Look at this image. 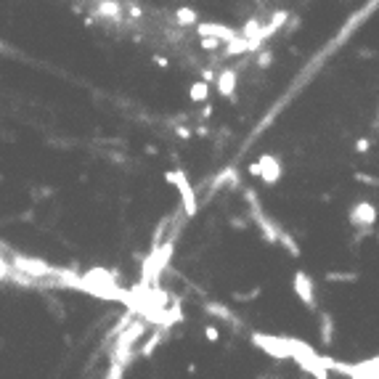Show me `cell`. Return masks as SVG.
Returning a JSON list of instances; mask_svg holds the SVG:
<instances>
[{
    "instance_id": "5bb4252c",
    "label": "cell",
    "mask_w": 379,
    "mask_h": 379,
    "mask_svg": "<svg viewBox=\"0 0 379 379\" xmlns=\"http://www.w3.org/2000/svg\"><path fill=\"white\" fill-rule=\"evenodd\" d=\"M361 278V273L355 271H334V273H326V281L329 284H355Z\"/></svg>"
},
{
    "instance_id": "5b68a950",
    "label": "cell",
    "mask_w": 379,
    "mask_h": 379,
    "mask_svg": "<svg viewBox=\"0 0 379 379\" xmlns=\"http://www.w3.org/2000/svg\"><path fill=\"white\" fill-rule=\"evenodd\" d=\"M292 287H294V294H297L300 303H303L308 310H315V284L305 271H294Z\"/></svg>"
},
{
    "instance_id": "2e32d148",
    "label": "cell",
    "mask_w": 379,
    "mask_h": 379,
    "mask_svg": "<svg viewBox=\"0 0 379 379\" xmlns=\"http://www.w3.org/2000/svg\"><path fill=\"white\" fill-rule=\"evenodd\" d=\"M257 69H268V67H271L273 64V51L271 48H263L260 53H257Z\"/></svg>"
},
{
    "instance_id": "30bf717a",
    "label": "cell",
    "mask_w": 379,
    "mask_h": 379,
    "mask_svg": "<svg viewBox=\"0 0 379 379\" xmlns=\"http://www.w3.org/2000/svg\"><path fill=\"white\" fill-rule=\"evenodd\" d=\"M318 321H321V345L331 347V342H334V318H331L329 310H324L318 315Z\"/></svg>"
},
{
    "instance_id": "44dd1931",
    "label": "cell",
    "mask_w": 379,
    "mask_h": 379,
    "mask_svg": "<svg viewBox=\"0 0 379 379\" xmlns=\"http://www.w3.org/2000/svg\"><path fill=\"white\" fill-rule=\"evenodd\" d=\"M175 135H178L181 141H188L194 133H191V128H186V125H181V122H178V125H175Z\"/></svg>"
},
{
    "instance_id": "ba28073f",
    "label": "cell",
    "mask_w": 379,
    "mask_h": 379,
    "mask_svg": "<svg viewBox=\"0 0 379 379\" xmlns=\"http://www.w3.org/2000/svg\"><path fill=\"white\" fill-rule=\"evenodd\" d=\"M217 93L223 98H231L233 93H236V85H239V69H223L217 74Z\"/></svg>"
},
{
    "instance_id": "8992f818",
    "label": "cell",
    "mask_w": 379,
    "mask_h": 379,
    "mask_svg": "<svg viewBox=\"0 0 379 379\" xmlns=\"http://www.w3.org/2000/svg\"><path fill=\"white\" fill-rule=\"evenodd\" d=\"M347 220H350L353 228H358V226H374V223H376V207H374L371 202L361 199V202H355L353 207H350V212H347Z\"/></svg>"
},
{
    "instance_id": "ac0fdd59",
    "label": "cell",
    "mask_w": 379,
    "mask_h": 379,
    "mask_svg": "<svg viewBox=\"0 0 379 379\" xmlns=\"http://www.w3.org/2000/svg\"><path fill=\"white\" fill-rule=\"evenodd\" d=\"M260 287H255V289H252V292H236L233 294V300H236V303H252V300H255V297H260Z\"/></svg>"
},
{
    "instance_id": "4fadbf2b",
    "label": "cell",
    "mask_w": 379,
    "mask_h": 379,
    "mask_svg": "<svg viewBox=\"0 0 379 379\" xmlns=\"http://www.w3.org/2000/svg\"><path fill=\"white\" fill-rule=\"evenodd\" d=\"M188 98H191L194 104H204L210 98V83L207 80H196L191 88H188Z\"/></svg>"
},
{
    "instance_id": "d6986e66",
    "label": "cell",
    "mask_w": 379,
    "mask_h": 379,
    "mask_svg": "<svg viewBox=\"0 0 379 379\" xmlns=\"http://www.w3.org/2000/svg\"><path fill=\"white\" fill-rule=\"evenodd\" d=\"M358 183H363V186H379V178H374V175H366V172H355V175H353Z\"/></svg>"
},
{
    "instance_id": "ffe728a7",
    "label": "cell",
    "mask_w": 379,
    "mask_h": 379,
    "mask_svg": "<svg viewBox=\"0 0 379 379\" xmlns=\"http://www.w3.org/2000/svg\"><path fill=\"white\" fill-rule=\"evenodd\" d=\"M204 337H207L210 342H217V340H220V329H217L215 324H210L207 329H204Z\"/></svg>"
},
{
    "instance_id": "8fae6325",
    "label": "cell",
    "mask_w": 379,
    "mask_h": 379,
    "mask_svg": "<svg viewBox=\"0 0 379 379\" xmlns=\"http://www.w3.org/2000/svg\"><path fill=\"white\" fill-rule=\"evenodd\" d=\"M199 22V11L196 8H188V6H181V8H175V24L178 27H194Z\"/></svg>"
},
{
    "instance_id": "d4e9b609",
    "label": "cell",
    "mask_w": 379,
    "mask_h": 379,
    "mask_svg": "<svg viewBox=\"0 0 379 379\" xmlns=\"http://www.w3.org/2000/svg\"><path fill=\"white\" fill-rule=\"evenodd\" d=\"M210 117H212V106L207 104V106L202 109V114H199V119H210Z\"/></svg>"
},
{
    "instance_id": "cb8c5ba5",
    "label": "cell",
    "mask_w": 379,
    "mask_h": 379,
    "mask_svg": "<svg viewBox=\"0 0 379 379\" xmlns=\"http://www.w3.org/2000/svg\"><path fill=\"white\" fill-rule=\"evenodd\" d=\"M212 77H215V72H212V69H207V67L202 69V80H207V83H212Z\"/></svg>"
},
{
    "instance_id": "52a82bcc",
    "label": "cell",
    "mask_w": 379,
    "mask_h": 379,
    "mask_svg": "<svg viewBox=\"0 0 379 379\" xmlns=\"http://www.w3.org/2000/svg\"><path fill=\"white\" fill-rule=\"evenodd\" d=\"M196 35L199 37H220L223 43L233 40L239 35V29L236 27H228V24H220V22H196Z\"/></svg>"
},
{
    "instance_id": "9c48e42d",
    "label": "cell",
    "mask_w": 379,
    "mask_h": 379,
    "mask_svg": "<svg viewBox=\"0 0 379 379\" xmlns=\"http://www.w3.org/2000/svg\"><path fill=\"white\" fill-rule=\"evenodd\" d=\"M204 310H207L210 315H215V318H220V321L233 324V329H239V326H242V321H239V318H236V315L231 313V308H228V305H220V303H207V305H204Z\"/></svg>"
},
{
    "instance_id": "277c9868",
    "label": "cell",
    "mask_w": 379,
    "mask_h": 379,
    "mask_svg": "<svg viewBox=\"0 0 379 379\" xmlns=\"http://www.w3.org/2000/svg\"><path fill=\"white\" fill-rule=\"evenodd\" d=\"M13 268H19V271H24V273H29V276H35V278H43V276H51L56 268H51L45 260H37V257H27V255H16L13 252L11 255V260H8Z\"/></svg>"
},
{
    "instance_id": "603a6c76",
    "label": "cell",
    "mask_w": 379,
    "mask_h": 379,
    "mask_svg": "<svg viewBox=\"0 0 379 379\" xmlns=\"http://www.w3.org/2000/svg\"><path fill=\"white\" fill-rule=\"evenodd\" d=\"M231 228H239V231H244V228H247L244 217H233V220H231Z\"/></svg>"
},
{
    "instance_id": "e0dca14e",
    "label": "cell",
    "mask_w": 379,
    "mask_h": 379,
    "mask_svg": "<svg viewBox=\"0 0 379 379\" xmlns=\"http://www.w3.org/2000/svg\"><path fill=\"white\" fill-rule=\"evenodd\" d=\"M223 40H220V37H202V43H199V48L202 51H215V48H223Z\"/></svg>"
},
{
    "instance_id": "484cf974",
    "label": "cell",
    "mask_w": 379,
    "mask_h": 379,
    "mask_svg": "<svg viewBox=\"0 0 379 379\" xmlns=\"http://www.w3.org/2000/svg\"><path fill=\"white\" fill-rule=\"evenodd\" d=\"M376 242H379V233H376Z\"/></svg>"
},
{
    "instance_id": "6da1fadb",
    "label": "cell",
    "mask_w": 379,
    "mask_h": 379,
    "mask_svg": "<svg viewBox=\"0 0 379 379\" xmlns=\"http://www.w3.org/2000/svg\"><path fill=\"white\" fill-rule=\"evenodd\" d=\"M165 181L178 188V194H181V210L186 212V217H196V210H199V204H196V191L191 188V183H188L186 172H183L181 167H175V170L165 172Z\"/></svg>"
},
{
    "instance_id": "3957f363",
    "label": "cell",
    "mask_w": 379,
    "mask_h": 379,
    "mask_svg": "<svg viewBox=\"0 0 379 379\" xmlns=\"http://www.w3.org/2000/svg\"><path fill=\"white\" fill-rule=\"evenodd\" d=\"M249 172H252L255 178H260L265 186H273V183L281 178V162L276 159L273 154H263L260 162H255V165L249 167Z\"/></svg>"
},
{
    "instance_id": "7402d4cb",
    "label": "cell",
    "mask_w": 379,
    "mask_h": 379,
    "mask_svg": "<svg viewBox=\"0 0 379 379\" xmlns=\"http://www.w3.org/2000/svg\"><path fill=\"white\" fill-rule=\"evenodd\" d=\"M369 146H371V141H369V138H361L358 144H355V151L363 154V151H369Z\"/></svg>"
},
{
    "instance_id": "9a60e30c",
    "label": "cell",
    "mask_w": 379,
    "mask_h": 379,
    "mask_svg": "<svg viewBox=\"0 0 379 379\" xmlns=\"http://www.w3.org/2000/svg\"><path fill=\"white\" fill-rule=\"evenodd\" d=\"M119 13H122V3H119V0H101V3H98V16L117 19Z\"/></svg>"
},
{
    "instance_id": "7c38bea8",
    "label": "cell",
    "mask_w": 379,
    "mask_h": 379,
    "mask_svg": "<svg viewBox=\"0 0 379 379\" xmlns=\"http://www.w3.org/2000/svg\"><path fill=\"white\" fill-rule=\"evenodd\" d=\"M276 244H281V247L287 249L292 257H300V255H303V249H300L297 239H294V236H292L289 231H284V228H278V239H276Z\"/></svg>"
},
{
    "instance_id": "7a4b0ae2",
    "label": "cell",
    "mask_w": 379,
    "mask_h": 379,
    "mask_svg": "<svg viewBox=\"0 0 379 379\" xmlns=\"http://www.w3.org/2000/svg\"><path fill=\"white\" fill-rule=\"evenodd\" d=\"M252 342H255L260 350L268 353L271 358H281V361L292 358L289 340H287V337H271V334H260V331H255V334H252Z\"/></svg>"
}]
</instances>
